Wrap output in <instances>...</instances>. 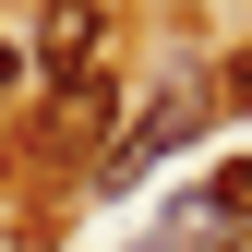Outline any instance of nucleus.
I'll list each match as a JSON object with an SVG mask.
<instances>
[{"label":"nucleus","mask_w":252,"mask_h":252,"mask_svg":"<svg viewBox=\"0 0 252 252\" xmlns=\"http://www.w3.org/2000/svg\"><path fill=\"white\" fill-rule=\"evenodd\" d=\"M108 48H120L108 0H48V12H36V72L60 84V96H84V84H108Z\"/></svg>","instance_id":"nucleus-1"},{"label":"nucleus","mask_w":252,"mask_h":252,"mask_svg":"<svg viewBox=\"0 0 252 252\" xmlns=\"http://www.w3.org/2000/svg\"><path fill=\"white\" fill-rule=\"evenodd\" d=\"M216 108H252V48L228 60V84H216Z\"/></svg>","instance_id":"nucleus-3"},{"label":"nucleus","mask_w":252,"mask_h":252,"mask_svg":"<svg viewBox=\"0 0 252 252\" xmlns=\"http://www.w3.org/2000/svg\"><path fill=\"white\" fill-rule=\"evenodd\" d=\"M24 84H36V48H24V36H0V108H12Z\"/></svg>","instance_id":"nucleus-2"}]
</instances>
